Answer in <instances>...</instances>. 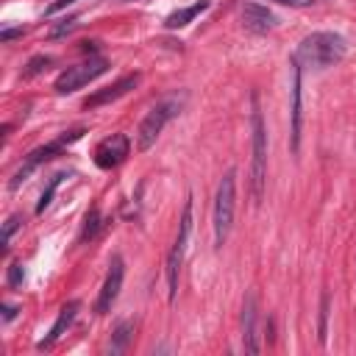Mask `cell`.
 Instances as JSON below:
<instances>
[{
  "label": "cell",
  "instance_id": "cell-1",
  "mask_svg": "<svg viewBox=\"0 0 356 356\" xmlns=\"http://www.w3.org/2000/svg\"><path fill=\"white\" fill-rule=\"evenodd\" d=\"M348 53V42L334 33V31H314L309 33L300 44H298V61L300 64H309V67H317V70H325V67H334L345 58Z\"/></svg>",
  "mask_w": 356,
  "mask_h": 356
},
{
  "label": "cell",
  "instance_id": "cell-2",
  "mask_svg": "<svg viewBox=\"0 0 356 356\" xmlns=\"http://www.w3.org/2000/svg\"><path fill=\"white\" fill-rule=\"evenodd\" d=\"M181 106H184V97H178V95L159 100V103L145 114V120L139 122V131H136V147H139V150H150V147L156 145L159 134L164 131V125L181 111Z\"/></svg>",
  "mask_w": 356,
  "mask_h": 356
},
{
  "label": "cell",
  "instance_id": "cell-3",
  "mask_svg": "<svg viewBox=\"0 0 356 356\" xmlns=\"http://www.w3.org/2000/svg\"><path fill=\"white\" fill-rule=\"evenodd\" d=\"M250 125H253V164H250V189H253V200L261 203L264 195V181H267V131H264V120L259 111V97L253 95V114H250Z\"/></svg>",
  "mask_w": 356,
  "mask_h": 356
},
{
  "label": "cell",
  "instance_id": "cell-4",
  "mask_svg": "<svg viewBox=\"0 0 356 356\" xmlns=\"http://www.w3.org/2000/svg\"><path fill=\"white\" fill-rule=\"evenodd\" d=\"M234 200H236V172L228 170L214 195V248H222L234 222Z\"/></svg>",
  "mask_w": 356,
  "mask_h": 356
},
{
  "label": "cell",
  "instance_id": "cell-5",
  "mask_svg": "<svg viewBox=\"0 0 356 356\" xmlns=\"http://www.w3.org/2000/svg\"><path fill=\"white\" fill-rule=\"evenodd\" d=\"M189 228H192V200L184 203L181 211V225H178V236L172 242V250L167 253V298L175 300L178 295V275H181V264H184V253H186V242H189Z\"/></svg>",
  "mask_w": 356,
  "mask_h": 356
},
{
  "label": "cell",
  "instance_id": "cell-6",
  "mask_svg": "<svg viewBox=\"0 0 356 356\" xmlns=\"http://www.w3.org/2000/svg\"><path fill=\"white\" fill-rule=\"evenodd\" d=\"M86 131L83 128H75V131H70V134H64V136H58V139H53V142H47V145H42V147H36V150H31L28 153V159H25V164L14 172V178H11V189H17L39 164H44V161H50V159H56L67 145H72L75 139H81Z\"/></svg>",
  "mask_w": 356,
  "mask_h": 356
},
{
  "label": "cell",
  "instance_id": "cell-7",
  "mask_svg": "<svg viewBox=\"0 0 356 356\" xmlns=\"http://www.w3.org/2000/svg\"><path fill=\"white\" fill-rule=\"evenodd\" d=\"M106 70H108V61L100 58V56H95V58H89V61H81V64L67 67V70L56 78L53 89H56L58 95H70V92L81 89V86H86L89 81H95L97 75H103Z\"/></svg>",
  "mask_w": 356,
  "mask_h": 356
},
{
  "label": "cell",
  "instance_id": "cell-8",
  "mask_svg": "<svg viewBox=\"0 0 356 356\" xmlns=\"http://www.w3.org/2000/svg\"><path fill=\"white\" fill-rule=\"evenodd\" d=\"M128 153H131L128 136H125V134H111V136H106V139L95 147V164H97L100 170H111V167L122 164Z\"/></svg>",
  "mask_w": 356,
  "mask_h": 356
},
{
  "label": "cell",
  "instance_id": "cell-9",
  "mask_svg": "<svg viewBox=\"0 0 356 356\" xmlns=\"http://www.w3.org/2000/svg\"><path fill=\"white\" fill-rule=\"evenodd\" d=\"M122 275H125V264H122L120 256H114L111 264H108V275H106V281H103V289H100V295H97V303H95V309H97L100 314H106V312L111 309V303L117 300L120 286H122Z\"/></svg>",
  "mask_w": 356,
  "mask_h": 356
},
{
  "label": "cell",
  "instance_id": "cell-10",
  "mask_svg": "<svg viewBox=\"0 0 356 356\" xmlns=\"http://www.w3.org/2000/svg\"><path fill=\"white\" fill-rule=\"evenodd\" d=\"M139 83V75L134 72V75H122L120 81H114L111 86H106V89H97L95 95H89L86 100H83V108H97V106H106V103H111V100H117V97H122V95H128L134 86Z\"/></svg>",
  "mask_w": 356,
  "mask_h": 356
},
{
  "label": "cell",
  "instance_id": "cell-11",
  "mask_svg": "<svg viewBox=\"0 0 356 356\" xmlns=\"http://www.w3.org/2000/svg\"><path fill=\"white\" fill-rule=\"evenodd\" d=\"M256 295H248L245 298V306H242V342H245V350L248 353H259V334H256Z\"/></svg>",
  "mask_w": 356,
  "mask_h": 356
},
{
  "label": "cell",
  "instance_id": "cell-12",
  "mask_svg": "<svg viewBox=\"0 0 356 356\" xmlns=\"http://www.w3.org/2000/svg\"><path fill=\"white\" fill-rule=\"evenodd\" d=\"M78 309H81V303L78 300H70L67 306H61V312H58V317H56V323H53V328H50V334L39 342V350H47V348H53L61 337H64V331L72 325V320H75V314H78Z\"/></svg>",
  "mask_w": 356,
  "mask_h": 356
},
{
  "label": "cell",
  "instance_id": "cell-13",
  "mask_svg": "<svg viewBox=\"0 0 356 356\" xmlns=\"http://www.w3.org/2000/svg\"><path fill=\"white\" fill-rule=\"evenodd\" d=\"M242 22L245 28L256 31V33H267L275 28V14L267 11L264 6H256V3H245L242 6Z\"/></svg>",
  "mask_w": 356,
  "mask_h": 356
},
{
  "label": "cell",
  "instance_id": "cell-14",
  "mask_svg": "<svg viewBox=\"0 0 356 356\" xmlns=\"http://www.w3.org/2000/svg\"><path fill=\"white\" fill-rule=\"evenodd\" d=\"M300 142V61H292V147Z\"/></svg>",
  "mask_w": 356,
  "mask_h": 356
},
{
  "label": "cell",
  "instance_id": "cell-15",
  "mask_svg": "<svg viewBox=\"0 0 356 356\" xmlns=\"http://www.w3.org/2000/svg\"><path fill=\"white\" fill-rule=\"evenodd\" d=\"M209 6H211V0H197V3H192V6H186V8H178V11H172V14L164 19V25H167V28H184V25H189L197 14H203Z\"/></svg>",
  "mask_w": 356,
  "mask_h": 356
},
{
  "label": "cell",
  "instance_id": "cell-16",
  "mask_svg": "<svg viewBox=\"0 0 356 356\" xmlns=\"http://www.w3.org/2000/svg\"><path fill=\"white\" fill-rule=\"evenodd\" d=\"M131 334H134V323H128V320L117 323V328L111 334V353H122L125 345L131 342Z\"/></svg>",
  "mask_w": 356,
  "mask_h": 356
},
{
  "label": "cell",
  "instance_id": "cell-17",
  "mask_svg": "<svg viewBox=\"0 0 356 356\" xmlns=\"http://www.w3.org/2000/svg\"><path fill=\"white\" fill-rule=\"evenodd\" d=\"M64 178H67L64 172H58V175H53V178H50V184L44 186V192H42V197H39V203H36V214H42V211L53 203V195H56V189H58V184H61Z\"/></svg>",
  "mask_w": 356,
  "mask_h": 356
},
{
  "label": "cell",
  "instance_id": "cell-18",
  "mask_svg": "<svg viewBox=\"0 0 356 356\" xmlns=\"http://www.w3.org/2000/svg\"><path fill=\"white\" fill-rule=\"evenodd\" d=\"M97 228H100V211H97V209H89V211H86V217H83L81 242H83V239H92V236L97 234Z\"/></svg>",
  "mask_w": 356,
  "mask_h": 356
},
{
  "label": "cell",
  "instance_id": "cell-19",
  "mask_svg": "<svg viewBox=\"0 0 356 356\" xmlns=\"http://www.w3.org/2000/svg\"><path fill=\"white\" fill-rule=\"evenodd\" d=\"M19 225H22V217H19V214H14V217H8V220H6L3 234H0V248H3V250H6V245H8V239H11V234H14Z\"/></svg>",
  "mask_w": 356,
  "mask_h": 356
},
{
  "label": "cell",
  "instance_id": "cell-20",
  "mask_svg": "<svg viewBox=\"0 0 356 356\" xmlns=\"http://www.w3.org/2000/svg\"><path fill=\"white\" fill-rule=\"evenodd\" d=\"M50 67V56H36V58H31L28 61V67H25V78H31V75H39L42 70H47Z\"/></svg>",
  "mask_w": 356,
  "mask_h": 356
},
{
  "label": "cell",
  "instance_id": "cell-21",
  "mask_svg": "<svg viewBox=\"0 0 356 356\" xmlns=\"http://www.w3.org/2000/svg\"><path fill=\"white\" fill-rule=\"evenodd\" d=\"M325 320H328V295L320 300V342H325Z\"/></svg>",
  "mask_w": 356,
  "mask_h": 356
},
{
  "label": "cell",
  "instance_id": "cell-22",
  "mask_svg": "<svg viewBox=\"0 0 356 356\" xmlns=\"http://www.w3.org/2000/svg\"><path fill=\"white\" fill-rule=\"evenodd\" d=\"M75 28V19H64L61 25H56V28H50V39H58V36H64L67 31H72Z\"/></svg>",
  "mask_w": 356,
  "mask_h": 356
},
{
  "label": "cell",
  "instance_id": "cell-23",
  "mask_svg": "<svg viewBox=\"0 0 356 356\" xmlns=\"http://www.w3.org/2000/svg\"><path fill=\"white\" fill-rule=\"evenodd\" d=\"M22 275H25V273H22V264H11V267H8V286H17V284L22 281Z\"/></svg>",
  "mask_w": 356,
  "mask_h": 356
},
{
  "label": "cell",
  "instance_id": "cell-24",
  "mask_svg": "<svg viewBox=\"0 0 356 356\" xmlns=\"http://www.w3.org/2000/svg\"><path fill=\"white\" fill-rule=\"evenodd\" d=\"M70 3H75V0H56L50 8H47V14H56V11H61V8H67Z\"/></svg>",
  "mask_w": 356,
  "mask_h": 356
},
{
  "label": "cell",
  "instance_id": "cell-25",
  "mask_svg": "<svg viewBox=\"0 0 356 356\" xmlns=\"http://www.w3.org/2000/svg\"><path fill=\"white\" fill-rule=\"evenodd\" d=\"M19 33H22V28H8V31H3V33H0V39H3V42H8V39H14V36H19Z\"/></svg>",
  "mask_w": 356,
  "mask_h": 356
},
{
  "label": "cell",
  "instance_id": "cell-26",
  "mask_svg": "<svg viewBox=\"0 0 356 356\" xmlns=\"http://www.w3.org/2000/svg\"><path fill=\"white\" fill-rule=\"evenodd\" d=\"M14 314H17V306H8V303H3V320L8 323V320H14Z\"/></svg>",
  "mask_w": 356,
  "mask_h": 356
},
{
  "label": "cell",
  "instance_id": "cell-27",
  "mask_svg": "<svg viewBox=\"0 0 356 356\" xmlns=\"http://www.w3.org/2000/svg\"><path fill=\"white\" fill-rule=\"evenodd\" d=\"M81 50L83 53H95L97 50V42H81Z\"/></svg>",
  "mask_w": 356,
  "mask_h": 356
},
{
  "label": "cell",
  "instance_id": "cell-28",
  "mask_svg": "<svg viewBox=\"0 0 356 356\" xmlns=\"http://www.w3.org/2000/svg\"><path fill=\"white\" fill-rule=\"evenodd\" d=\"M275 3H284V6H309L312 0H275Z\"/></svg>",
  "mask_w": 356,
  "mask_h": 356
}]
</instances>
